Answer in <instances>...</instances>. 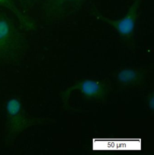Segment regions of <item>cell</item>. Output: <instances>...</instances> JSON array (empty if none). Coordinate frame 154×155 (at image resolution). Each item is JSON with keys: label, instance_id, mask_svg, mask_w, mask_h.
<instances>
[{"label": "cell", "instance_id": "obj_1", "mask_svg": "<svg viewBox=\"0 0 154 155\" xmlns=\"http://www.w3.org/2000/svg\"><path fill=\"white\" fill-rule=\"evenodd\" d=\"M18 38L16 29L11 21L5 17L0 18V64L13 58L17 51Z\"/></svg>", "mask_w": 154, "mask_h": 155}, {"label": "cell", "instance_id": "obj_2", "mask_svg": "<svg viewBox=\"0 0 154 155\" xmlns=\"http://www.w3.org/2000/svg\"><path fill=\"white\" fill-rule=\"evenodd\" d=\"M5 110L9 121L11 130L14 132H20L29 126L24 106L17 98L8 99L5 104Z\"/></svg>", "mask_w": 154, "mask_h": 155}, {"label": "cell", "instance_id": "obj_3", "mask_svg": "<svg viewBox=\"0 0 154 155\" xmlns=\"http://www.w3.org/2000/svg\"><path fill=\"white\" fill-rule=\"evenodd\" d=\"M138 7V4L136 2L124 17L116 20L107 19V21L119 35L126 37L130 36L135 30Z\"/></svg>", "mask_w": 154, "mask_h": 155}, {"label": "cell", "instance_id": "obj_4", "mask_svg": "<svg viewBox=\"0 0 154 155\" xmlns=\"http://www.w3.org/2000/svg\"><path fill=\"white\" fill-rule=\"evenodd\" d=\"M82 96L91 99H99L106 94V83L94 78H85L77 82L73 87Z\"/></svg>", "mask_w": 154, "mask_h": 155}, {"label": "cell", "instance_id": "obj_5", "mask_svg": "<svg viewBox=\"0 0 154 155\" xmlns=\"http://www.w3.org/2000/svg\"><path fill=\"white\" fill-rule=\"evenodd\" d=\"M143 74L144 73L138 68H124L117 71L116 77L120 83L131 85L140 82L143 79Z\"/></svg>", "mask_w": 154, "mask_h": 155}, {"label": "cell", "instance_id": "obj_6", "mask_svg": "<svg viewBox=\"0 0 154 155\" xmlns=\"http://www.w3.org/2000/svg\"><path fill=\"white\" fill-rule=\"evenodd\" d=\"M0 6L11 10L14 9L12 4L11 0H0Z\"/></svg>", "mask_w": 154, "mask_h": 155}, {"label": "cell", "instance_id": "obj_7", "mask_svg": "<svg viewBox=\"0 0 154 155\" xmlns=\"http://www.w3.org/2000/svg\"><path fill=\"white\" fill-rule=\"evenodd\" d=\"M69 1H71V0H69Z\"/></svg>", "mask_w": 154, "mask_h": 155}]
</instances>
